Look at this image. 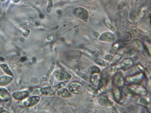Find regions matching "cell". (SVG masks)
I'll list each match as a JSON object with an SVG mask.
<instances>
[{
  "mask_svg": "<svg viewBox=\"0 0 151 113\" xmlns=\"http://www.w3.org/2000/svg\"><path fill=\"white\" fill-rule=\"evenodd\" d=\"M122 91L124 95L132 97L137 96H144L147 94V91L143 87L135 88L129 85H124Z\"/></svg>",
  "mask_w": 151,
  "mask_h": 113,
  "instance_id": "1",
  "label": "cell"
},
{
  "mask_svg": "<svg viewBox=\"0 0 151 113\" xmlns=\"http://www.w3.org/2000/svg\"><path fill=\"white\" fill-rule=\"evenodd\" d=\"M145 77L144 72H140L127 77L126 80L130 85H139L143 82Z\"/></svg>",
  "mask_w": 151,
  "mask_h": 113,
  "instance_id": "2",
  "label": "cell"
},
{
  "mask_svg": "<svg viewBox=\"0 0 151 113\" xmlns=\"http://www.w3.org/2000/svg\"><path fill=\"white\" fill-rule=\"evenodd\" d=\"M64 86L62 83L55 86H49L42 88L40 91L41 93L46 96H51L54 95L58 89L61 88Z\"/></svg>",
  "mask_w": 151,
  "mask_h": 113,
  "instance_id": "3",
  "label": "cell"
},
{
  "mask_svg": "<svg viewBox=\"0 0 151 113\" xmlns=\"http://www.w3.org/2000/svg\"><path fill=\"white\" fill-rule=\"evenodd\" d=\"M75 16L81 19L84 21L87 22L89 18V14L88 11L86 9L82 8H78L75 9L73 11Z\"/></svg>",
  "mask_w": 151,
  "mask_h": 113,
  "instance_id": "4",
  "label": "cell"
},
{
  "mask_svg": "<svg viewBox=\"0 0 151 113\" xmlns=\"http://www.w3.org/2000/svg\"><path fill=\"white\" fill-rule=\"evenodd\" d=\"M125 79L123 72L120 71L115 74L113 79V83L116 87L120 88L124 84Z\"/></svg>",
  "mask_w": 151,
  "mask_h": 113,
  "instance_id": "5",
  "label": "cell"
},
{
  "mask_svg": "<svg viewBox=\"0 0 151 113\" xmlns=\"http://www.w3.org/2000/svg\"><path fill=\"white\" fill-rule=\"evenodd\" d=\"M29 92L25 90L15 92L12 94V98L18 102H22L23 100L29 97Z\"/></svg>",
  "mask_w": 151,
  "mask_h": 113,
  "instance_id": "6",
  "label": "cell"
},
{
  "mask_svg": "<svg viewBox=\"0 0 151 113\" xmlns=\"http://www.w3.org/2000/svg\"><path fill=\"white\" fill-rule=\"evenodd\" d=\"M40 98L39 96H32L29 97L22 101L23 105L27 107H33L40 101Z\"/></svg>",
  "mask_w": 151,
  "mask_h": 113,
  "instance_id": "7",
  "label": "cell"
},
{
  "mask_svg": "<svg viewBox=\"0 0 151 113\" xmlns=\"http://www.w3.org/2000/svg\"><path fill=\"white\" fill-rule=\"evenodd\" d=\"M98 102L101 105L106 107H110L114 105V102L106 94L100 95L98 98Z\"/></svg>",
  "mask_w": 151,
  "mask_h": 113,
  "instance_id": "8",
  "label": "cell"
},
{
  "mask_svg": "<svg viewBox=\"0 0 151 113\" xmlns=\"http://www.w3.org/2000/svg\"><path fill=\"white\" fill-rule=\"evenodd\" d=\"M54 76L58 80L60 81H67L71 78V75L66 71L62 69H58L54 73Z\"/></svg>",
  "mask_w": 151,
  "mask_h": 113,
  "instance_id": "9",
  "label": "cell"
},
{
  "mask_svg": "<svg viewBox=\"0 0 151 113\" xmlns=\"http://www.w3.org/2000/svg\"><path fill=\"white\" fill-rule=\"evenodd\" d=\"M109 93L111 98L117 103H120L123 97L121 91L116 88H113L109 90Z\"/></svg>",
  "mask_w": 151,
  "mask_h": 113,
  "instance_id": "10",
  "label": "cell"
},
{
  "mask_svg": "<svg viewBox=\"0 0 151 113\" xmlns=\"http://www.w3.org/2000/svg\"><path fill=\"white\" fill-rule=\"evenodd\" d=\"M100 41L109 43L115 42L116 40V37L114 34L112 33L106 31L102 33L99 38Z\"/></svg>",
  "mask_w": 151,
  "mask_h": 113,
  "instance_id": "11",
  "label": "cell"
},
{
  "mask_svg": "<svg viewBox=\"0 0 151 113\" xmlns=\"http://www.w3.org/2000/svg\"><path fill=\"white\" fill-rule=\"evenodd\" d=\"M69 88L71 92L75 94H82L84 91V87L82 85L76 82H72L70 84Z\"/></svg>",
  "mask_w": 151,
  "mask_h": 113,
  "instance_id": "12",
  "label": "cell"
},
{
  "mask_svg": "<svg viewBox=\"0 0 151 113\" xmlns=\"http://www.w3.org/2000/svg\"><path fill=\"white\" fill-rule=\"evenodd\" d=\"M109 83V79L105 75L101 76L98 86L100 92L104 94L106 92Z\"/></svg>",
  "mask_w": 151,
  "mask_h": 113,
  "instance_id": "13",
  "label": "cell"
},
{
  "mask_svg": "<svg viewBox=\"0 0 151 113\" xmlns=\"http://www.w3.org/2000/svg\"><path fill=\"white\" fill-rule=\"evenodd\" d=\"M137 104L145 108L150 109L151 108V100L147 97H141L138 98L136 101Z\"/></svg>",
  "mask_w": 151,
  "mask_h": 113,
  "instance_id": "14",
  "label": "cell"
},
{
  "mask_svg": "<svg viewBox=\"0 0 151 113\" xmlns=\"http://www.w3.org/2000/svg\"><path fill=\"white\" fill-rule=\"evenodd\" d=\"M14 78L5 74L0 76V87H6L12 83Z\"/></svg>",
  "mask_w": 151,
  "mask_h": 113,
  "instance_id": "15",
  "label": "cell"
},
{
  "mask_svg": "<svg viewBox=\"0 0 151 113\" xmlns=\"http://www.w3.org/2000/svg\"><path fill=\"white\" fill-rule=\"evenodd\" d=\"M10 94L5 87H0V102H6L10 98Z\"/></svg>",
  "mask_w": 151,
  "mask_h": 113,
  "instance_id": "16",
  "label": "cell"
},
{
  "mask_svg": "<svg viewBox=\"0 0 151 113\" xmlns=\"http://www.w3.org/2000/svg\"><path fill=\"white\" fill-rule=\"evenodd\" d=\"M134 62L132 60L130 59H124L121 62V67L124 71H127L133 66Z\"/></svg>",
  "mask_w": 151,
  "mask_h": 113,
  "instance_id": "17",
  "label": "cell"
},
{
  "mask_svg": "<svg viewBox=\"0 0 151 113\" xmlns=\"http://www.w3.org/2000/svg\"><path fill=\"white\" fill-rule=\"evenodd\" d=\"M101 77L99 74H92L90 80L92 84L95 87H98Z\"/></svg>",
  "mask_w": 151,
  "mask_h": 113,
  "instance_id": "18",
  "label": "cell"
},
{
  "mask_svg": "<svg viewBox=\"0 0 151 113\" xmlns=\"http://www.w3.org/2000/svg\"><path fill=\"white\" fill-rule=\"evenodd\" d=\"M0 68L6 74L14 78V74L9 66L5 63L0 64Z\"/></svg>",
  "mask_w": 151,
  "mask_h": 113,
  "instance_id": "19",
  "label": "cell"
},
{
  "mask_svg": "<svg viewBox=\"0 0 151 113\" xmlns=\"http://www.w3.org/2000/svg\"><path fill=\"white\" fill-rule=\"evenodd\" d=\"M58 94L60 97L65 98H69L72 97V94L68 90L65 89L59 90L58 92Z\"/></svg>",
  "mask_w": 151,
  "mask_h": 113,
  "instance_id": "20",
  "label": "cell"
},
{
  "mask_svg": "<svg viewBox=\"0 0 151 113\" xmlns=\"http://www.w3.org/2000/svg\"><path fill=\"white\" fill-rule=\"evenodd\" d=\"M118 70L117 66L116 65H111L107 70V74L110 77H112L117 72Z\"/></svg>",
  "mask_w": 151,
  "mask_h": 113,
  "instance_id": "21",
  "label": "cell"
},
{
  "mask_svg": "<svg viewBox=\"0 0 151 113\" xmlns=\"http://www.w3.org/2000/svg\"><path fill=\"white\" fill-rule=\"evenodd\" d=\"M81 55L80 53H72L68 56V59L69 60L73 62L77 61L81 57Z\"/></svg>",
  "mask_w": 151,
  "mask_h": 113,
  "instance_id": "22",
  "label": "cell"
},
{
  "mask_svg": "<svg viewBox=\"0 0 151 113\" xmlns=\"http://www.w3.org/2000/svg\"><path fill=\"white\" fill-rule=\"evenodd\" d=\"M88 72L91 74H99L101 70L98 66L95 65H92L88 69Z\"/></svg>",
  "mask_w": 151,
  "mask_h": 113,
  "instance_id": "23",
  "label": "cell"
},
{
  "mask_svg": "<svg viewBox=\"0 0 151 113\" xmlns=\"http://www.w3.org/2000/svg\"><path fill=\"white\" fill-rule=\"evenodd\" d=\"M85 86L87 90L90 92L95 94H98V91L91 85L87 83Z\"/></svg>",
  "mask_w": 151,
  "mask_h": 113,
  "instance_id": "24",
  "label": "cell"
},
{
  "mask_svg": "<svg viewBox=\"0 0 151 113\" xmlns=\"http://www.w3.org/2000/svg\"><path fill=\"white\" fill-rule=\"evenodd\" d=\"M142 52L143 55L147 58H150L151 56L150 54L147 46L143 44L142 48Z\"/></svg>",
  "mask_w": 151,
  "mask_h": 113,
  "instance_id": "25",
  "label": "cell"
},
{
  "mask_svg": "<svg viewBox=\"0 0 151 113\" xmlns=\"http://www.w3.org/2000/svg\"><path fill=\"white\" fill-rule=\"evenodd\" d=\"M134 46L138 49H142L143 44L139 40L136 39L133 42Z\"/></svg>",
  "mask_w": 151,
  "mask_h": 113,
  "instance_id": "26",
  "label": "cell"
},
{
  "mask_svg": "<svg viewBox=\"0 0 151 113\" xmlns=\"http://www.w3.org/2000/svg\"><path fill=\"white\" fill-rule=\"evenodd\" d=\"M95 62L97 65L101 67H104L106 65V62L103 59L99 58L96 59Z\"/></svg>",
  "mask_w": 151,
  "mask_h": 113,
  "instance_id": "27",
  "label": "cell"
},
{
  "mask_svg": "<svg viewBox=\"0 0 151 113\" xmlns=\"http://www.w3.org/2000/svg\"><path fill=\"white\" fill-rule=\"evenodd\" d=\"M105 24L107 27L112 31H114L116 30L115 28L109 20L105 21Z\"/></svg>",
  "mask_w": 151,
  "mask_h": 113,
  "instance_id": "28",
  "label": "cell"
},
{
  "mask_svg": "<svg viewBox=\"0 0 151 113\" xmlns=\"http://www.w3.org/2000/svg\"><path fill=\"white\" fill-rule=\"evenodd\" d=\"M132 39V35L130 33L128 32L126 33L124 35L123 40L125 42H129L131 41Z\"/></svg>",
  "mask_w": 151,
  "mask_h": 113,
  "instance_id": "29",
  "label": "cell"
},
{
  "mask_svg": "<svg viewBox=\"0 0 151 113\" xmlns=\"http://www.w3.org/2000/svg\"><path fill=\"white\" fill-rule=\"evenodd\" d=\"M145 75L148 78L150 79L151 77V66L148 65L145 68Z\"/></svg>",
  "mask_w": 151,
  "mask_h": 113,
  "instance_id": "30",
  "label": "cell"
},
{
  "mask_svg": "<svg viewBox=\"0 0 151 113\" xmlns=\"http://www.w3.org/2000/svg\"><path fill=\"white\" fill-rule=\"evenodd\" d=\"M119 45L118 44H116L113 46L112 48L110 50V54L112 55L115 54L119 49Z\"/></svg>",
  "mask_w": 151,
  "mask_h": 113,
  "instance_id": "31",
  "label": "cell"
},
{
  "mask_svg": "<svg viewBox=\"0 0 151 113\" xmlns=\"http://www.w3.org/2000/svg\"><path fill=\"white\" fill-rule=\"evenodd\" d=\"M105 59L108 62H112L115 60V58L112 55L108 54L105 57Z\"/></svg>",
  "mask_w": 151,
  "mask_h": 113,
  "instance_id": "32",
  "label": "cell"
},
{
  "mask_svg": "<svg viewBox=\"0 0 151 113\" xmlns=\"http://www.w3.org/2000/svg\"><path fill=\"white\" fill-rule=\"evenodd\" d=\"M52 103L54 104H59L62 102L61 99L56 98L52 100Z\"/></svg>",
  "mask_w": 151,
  "mask_h": 113,
  "instance_id": "33",
  "label": "cell"
},
{
  "mask_svg": "<svg viewBox=\"0 0 151 113\" xmlns=\"http://www.w3.org/2000/svg\"><path fill=\"white\" fill-rule=\"evenodd\" d=\"M136 53V51L135 49L133 48L130 49L128 52L129 56L132 57L134 56L135 55Z\"/></svg>",
  "mask_w": 151,
  "mask_h": 113,
  "instance_id": "34",
  "label": "cell"
},
{
  "mask_svg": "<svg viewBox=\"0 0 151 113\" xmlns=\"http://www.w3.org/2000/svg\"><path fill=\"white\" fill-rule=\"evenodd\" d=\"M126 5V4L124 1H121L119 3L118 6V10H121L123 9Z\"/></svg>",
  "mask_w": 151,
  "mask_h": 113,
  "instance_id": "35",
  "label": "cell"
},
{
  "mask_svg": "<svg viewBox=\"0 0 151 113\" xmlns=\"http://www.w3.org/2000/svg\"><path fill=\"white\" fill-rule=\"evenodd\" d=\"M79 74L80 75V76L81 78L84 80L87 81H89L90 80V78L86 74L82 73H79Z\"/></svg>",
  "mask_w": 151,
  "mask_h": 113,
  "instance_id": "36",
  "label": "cell"
},
{
  "mask_svg": "<svg viewBox=\"0 0 151 113\" xmlns=\"http://www.w3.org/2000/svg\"><path fill=\"white\" fill-rule=\"evenodd\" d=\"M8 111L3 108H0V113H9Z\"/></svg>",
  "mask_w": 151,
  "mask_h": 113,
  "instance_id": "37",
  "label": "cell"
},
{
  "mask_svg": "<svg viewBox=\"0 0 151 113\" xmlns=\"http://www.w3.org/2000/svg\"><path fill=\"white\" fill-rule=\"evenodd\" d=\"M12 2L14 4H18L19 3L21 0H11Z\"/></svg>",
  "mask_w": 151,
  "mask_h": 113,
  "instance_id": "38",
  "label": "cell"
},
{
  "mask_svg": "<svg viewBox=\"0 0 151 113\" xmlns=\"http://www.w3.org/2000/svg\"><path fill=\"white\" fill-rule=\"evenodd\" d=\"M7 0H0V1H1L2 2H4L6 1Z\"/></svg>",
  "mask_w": 151,
  "mask_h": 113,
  "instance_id": "39",
  "label": "cell"
}]
</instances>
